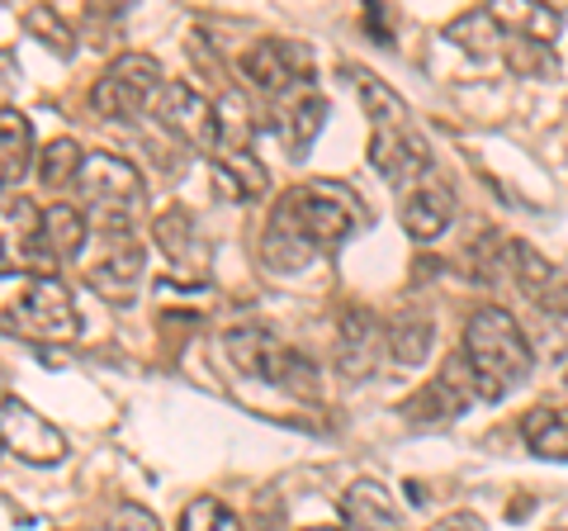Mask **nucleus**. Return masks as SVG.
<instances>
[{
    "instance_id": "f257e3e1",
    "label": "nucleus",
    "mask_w": 568,
    "mask_h": 531,
    "mask_svg": "<svg viewBox=\"0 0 568 531\" xmlns=\"http://www.w3.org/2000/svg\"><path fill=\"white\" fill-rule=\"evenodd\" d=\"M369 214L365 204L342 186V181H308L294 186L284 200L275 204L271 223L261 238V257L271 271H304L308 261H317L332 247H342L355 228Z\"/></svg>"
},
{
    "instance_id": "f03ea898",
    "label": "nucleus",
    "mask_w": 568,
    "mask_h": 531,
    "mask_svg": "<svg viewBox=\"0 0 568 531\" xmlns=\"http://www.w3.org/2000/svg\"><path fill=\"white\" fill-rule=\"evenodd\" d=\"M465 361L474 370L478 399H488V403L526 384L530 365H536L521 323L507 309H474V318L465 323Z\"/></svg>"
},
{
    "instance_id": "7ed1b4c3",
    "label": "nucleus",
    "mask_w": 568,
    "mask_h": 531,
    "mask_svg": "<svg viewBox=\"0 0 568 531\" xmlns=\"http://www.w3.org/2000/svg\"><path fill=\"white\" fill-rule=\"evenodd\" d=\"M223 347H227V357H233V365L242 370V375L275 384V389H284V394L317 399V365L298 347L280 342L271 328H261V323L233 328L223 338Z\"/></svg>"
},
{
    "instance_id": "20e7f679",
    "label": "nucleus",
    "mask_w": 568,
    "mask_h": 531,
    "mask_svg": "<svg viewBox=\"0 0 568 531\" xmlns=\"http://www.w3.org/2000/svg\"><path fill=\"white\" fill-rule=\"evenodd\" d=\"M77 194L104 238L133 233V219L142 214V176L129 162H119L110 152L85 157V167L77 176Z\"/></svg>"
},
{
    "instance_id": "39448f33",
    "label": "nucleus",
    "mask_w": 568,
    "mask_h": 531,
    "mask_svg": "<svg viewBox=\"0 0 568 531\" xmlns=\"http://www.w3.org/2000/svg\"><path fill=\"white\" fill-rule=\"evenodd\" d=\"M0 332L39 347H67L77 342L81 318L77 304H71V290L62 285L58 275H33L20 299H10L6 313H0Z\"/></svg>"
},
{
    "instance_id": "423d86ee",
    "label": "nucleus",
    "mask_w": 568,
    "mask_h": 531,
    "mask_svg": "<svg viewBox=\"0 0 568 531\" xmlns=\"http://www.w3.org/2000/svg\"><path fill=\"white\" fill-rule=\"evenodd\" d=\"M162 86H166L162 62L148 58V52H123V58H114L110 67H104L91 104H95L100 119H133V114L148 110V104H156Z\"/></svg>"
},
{
    "instance_id": "0eeeda50",
    "label": "nucleus",
    "mask_w": 568,
    "mask_h": 531,
    "mask_svg": "<svg viewBox=\"0 0 568 531\" xmlns=\"http://www.w3.org/2000/svg\"><path fill=\"white\" fill-rule=\"evenodd\" d=\"M246 81L256 86L265 100H284V96H308L313 81V58L304 43L294 39H261L242 62Z\"/></svg>"
},
{
    "instance_id": "6e6552de",
    "label": "nucleus",
    "mask_w": 568,
    "mask_h": 531,
    "mask_svg": "<svg viewBox=\"0 0 568 531\" xmlns=\"http://www.w3.org/2000/svg\"><path fill=\"white\" fill-rule=\"evenodd\" d=\"M152 114L171 138H181V143L200 148L209 157H213V148H219V110H213V100L200 96L194 86L166 81L162 96H156V104H152Z\"/></svg>"
},
{
    "instance_id": "1a4fd4ad",
    "label": "nucleus",
    "mask_w": 568,
    "mask_h": 531,
    "mask_svg": "<svg viewBox=\"0 0 568 531\" xmlns=\"http://www.w3.org/2000/svg\"><path fill=\"white\" fill-rule=\"evenodd\" d=\"M0 447L20 455L24 465H58L67 455V437L24 399H0Z\"/></svg>"
},
{
    "instance_id": "9d476101",
    "label": "nucleus",
    "mask_w": 568,
    "mask_h": 531,
    "mask_svg": "<svg viewBox=\"0 0 568 531\" xmlns=\"http://www.w3.org/2000/svg\"><path fill=\"white\" fill-rule=\"evenodd\" d=\"M85 238H91V223H85L77 204H48L39 214V233H33V252H29L33 275H52L62 261L81 257Z\"/></svg>"
},
{
    "instance_id": "9b49d317",
    "label": "nucleus",
    "mask_w": 568,
    "mask_h": 531,
    "mask_svg": "<svg viewBox=\"0 0 568 531\" xmlns=\"http://www.w3.org/2000/svg\"><path fill=\"white\" fill-rule=\"evenodd\" d=\"M398 219L417 242H432V238L446 233L450 219H455V190H450L446 176H436V167H432L426 176H417L413 186H403Z\"/></svg>"
},
{
    "instance_id": "f8f14e48",
    "label": "nucleus",
    "mask_w": 568,
    "mask_h": 531,
    "mask_svg": "<svg viewBox=\"0 0 568 531\" xmlns=\"http://www.w3.org/2000/svg\"><path fill=\"white\" fill-rule=\"evenodd\" d=\"M142 266H148V252H142V242L129 233V238H104V252L95 257V266L85 271L91 280V290L100 299H110V304H129L142 285Z\"/></svg>"
},
{
    "instance_id": "ddd939ff",
    "label": "nucleus",
    "mask_w": 568,
    "mask_h": 531,
    "mask_svg": "<svg viewBox=\"0 0 568 531\" xmlns=\"http://www.w3.org/2000/svg\"><path fill=\"white\" fill-rule=\"evenodd\" d=\"M511 280L526 290V299L536 304L540 313H555L568 318V275L559 271L555 261H545L536 247L526 242H511Z\"/></svg>"
},
{
    "instance_id": "4468645a",
    "label": "nucleus",
    "mask_w": 568,
    "mask_h": 531,
    "mask_svg": "<svg viewBox=\"0 0 568 531\" xmlns=\"http://www.w3.org/2000/svg\"><path fill=\"white\" fill-rule=\"evenodd\" d=\"M369 162H375L384 181H394L403 190L417 176L432 171V152H426V143L413 129H375L369 133Z\"/></svg>"
},
{
    "instance_id": "2eb2a0df",
    "label": "nucleus",
    "mask_w": 568,
    "mask_h": 531,
    "mask_svg": "<svg viewBox=\"0 0 568 531\" xmlns=\"http://www.w3.org/2000/svg\"><path fill=\"white\" fill-rule=\"evenodd\" d=\"M379 347H384V338H379L375 313L369 309H346L342 313V332H336V365H342V375H351V380L375 375Z\"/></svg>"
},
{
    "instance_id": "dca6fc26",
    "label": "nucleus",
    "mask_w": 568,
    "mask_h": 531,
    "mask_svg": "<svg viewBox=\"0 0 568 531\" xmlns=\"http://www.w3.org/2000/svg\"><path fill=\"white\" fill-rule=\"evenodd\" d=\"M342 518H346V531H403L394 499H388V489L379 480H355L342 499Z\"/></svg>"
},
{
    "instance_id": "f3484780",
    "label": "nucleus",
    "mask_w": 568,
    "mask_h": 531,
    "mask_svg": "<svg viewBox=\"0 0 568 531\" xmlns=\"http://www.w3.org/2000/svg\"><path fill=\"white\" fill-rule=\"evenodd\" d=\"M521 441L540 460H568V409H559V403L530 409L521 418Z\"/></svg>"
},
{
    "instance_id": "a211bd4d",
    "label": "nucleus",
    "mask_w": 568,
    "mask_h": 531,
    "mask_svg": "<svg viewBox=\"0 0 568 531\" xmlns=\"http://www.w3.org/2000/svg\"><path fill=\"white\" fill-rule=\"evenodd\" d=\"M33 162V129L20 110H0V186H20Z\"/></svg>"
},
{
    "instance_id": "6ab92c4d",
    "label": "nucleus",
    "mask_w": 568,
    "mask_h": 531,
    "mask_svg": "<svg viewBox=\"0 0 568 531\" xmlns=\"http://www.w3.org/2000/svg\"><path fill=\"white\" fill-rule=\"evenodd\" d=\"M156 247L166 252V261L175 266V271H194V266L204 261V242H200V233H194L185 209H171V214L156 219Z\"/></svg>"
},
{
    "instance_id": "aec40b11",
    "label": "nucleus",
    "mask_w": 568,
    "mask_h": 531,
    "mask_svg": "<svg viewBox=\"0 0 568 531\" xmlns=\"http://www.w3.org/2000/svg\"><path fill=\"white\" fill-rule=\"evenodd\" d=\"M323 123H327V100L323 96H298L284 104V119H280V138L290 143L294 157H304L313 148V138L323 133Z\"/></svg>"
},
{
    "instance_id": "412c9836",
    "label": "nucleus",
    "mask_w": 568,
    "mask_h": 531,
    "mask_svg": "<svg viewBox=\"0 0 568 531\" xmlns=\"http://www.w3.org/2000/svg\"><path fill=\"white\" fill-rule=\"evenodd\" d=\"M440 39L455 43V48H465V52H474V58H488V52H497V43H507V33H503V24H497L493 10H465L459 20L446 24Z\"/></svg>"
},
{
    "instance_id": "4be33fe9",
    "label": "nucleus",
    "mask_w": 568,
    "mask_h": 531,
    "mask_svg": "<svg viewBox=\"0 0 568 531\" xmlns=\"http://www.w3.org/2000/svg\"><path fill=\"white\" fill-rule=\"evenodd\" d=\"M503 33H517V39H530V43H555L559 29H564V14L549 10V6H517V10H493Z\"/></svg>"
},
{
    "instance_id": "5701e85b",
    "label": "nucleus",
    "mask_w": 568,
    "mask_h": 531,
    "mask_svg": "<svg viewBox=\"0 0 568 531\" xmlns=\"http://www.w3.org/2000/svg\"><path fill=\"white\" fill-rule=\"evenodd\" d=\"M81 167H85V157H81L77 138H52V143L39 152V181H43V190H67V186H77Z\"/></svg>"
},
{
    "instance_id": "b1692460",
    "label": "nucleus",
    "mask_w": 568,
    "mask_h": 531,
    "mask_svg": "<svg viewBox=\"0 0 568 531\" xmlns=\"http://www.w3.org/2000/svg\"><path fill=\"white\" fill-rule=\"evenodd\" d=\"M355 91H361L365 110H369V123H375V129H407V104L398 100V91H388V86L375 72L355 77Z\"/></svg>"
},
{
    "instance_id": "393cba45",
    "label": "nucleus",
    "mask_w": 568,
    "mask_h": 531,
    "mask_svg": "<svg viewBox=\"0 0 568 531\" xmlns=\"http://www.w3.org/2000/svg\"><path fill=\"white\" fill-rule=\"evenodd\" d=\"M432 342H436V332L426 318H398L394 332H388V357L398 365H417V361H426Z\"/></svg>"
},
{
    "instance_id": "a878e982",
    "label": "nucleus",
    "mask_w": 568,
    "mask_h": 531,
    "mask_svg": "<svg viewBox=\"0 0 568 531\" xmlns=\"http://www.w3.org/2000/svg\"><path fill=\"white\" fill-rule=\"evenodd\" d=\"M181 531H242V522L219 499H194L181 512Z\"/></svg>"
},
{
    "instance_id": "bb28decb",
    "label": "nucleus",
    "mask_w": 568,
    "mask_h": 531,
    "mask_svg": "<svg viewBox=\"0 0 568 531\" xmlns=\"http://www.w3.org/2000/svg\"><path fill=\"white\" fill-rule=\"evenodd\" d=\"M20 24H24L29 33H39V39H43L52 52H62V58H71V48H77V43H71V33H67V24H62L58 14L48 10V6H33V10H24V14H20Z\"/></svg>"
},
{
    "instance_id": "cd10ccee",
    "label": "nucleus",
    "mask_w": 568,
    "mask_h": 531,
    "mask_svg": "<svg viewBox=\"0 0 568 531\" xmlns=\"http://www.w3.org/2000/svg\"><path fill=\"white\" fill-rule=\"evenodd\" d=\"M507 62L517 67L521 77H545V72H555V52H549L545 43L517 39V33H507Z\"/></svg>"
},
{
    "instance_id": "c85d7f7f",
    "label": "nucleus",
    "mask_w": 568,
    "mask_h": 531,
    "mask_svg": "<svg viewBox=\"0 0 568 531\" xmlns=\"http://www.w3.org/2000/svg\"><path fill=\"white\" fill-rule=\"evenodd\" d=\"M100 531H162V522L152 518L142 503H119L110 518H104V527Z\"/></svg>"
},
{
    "instance_id": "c756f323",
    "label": "nucleus",
    "mask_w": 568,
    "mask_h": 531,
    "mask_svg": "<svg viewBox=\"0 0 568 531\" xmlns=\"http://www.w3.org/2000/svg\"><path fill=\"white\" fill-rule=\"evenodd\" d=\"M432 531H484V522H478V518H469V512H455V518L436 522Z\"/></svg>"
},
{
    "instance_id": "7c9ffc66",
    "label": "nucleus",
    "mask_w": 568,
    "mask_h": 531,
    "mask_svg": "<svg viewBox=\"0 0 568 531\" xmlns=\"http://www.w3.org/2000/svg\"><path fill=\"white\" fill-rule=\"evenodd\" d=\"M6 266H10V257H6V247H0V271H6Z\"/></svg>"
},
{
    "instance_id": "2f4dec72",
    "label": "nucleus",
    "mask_w": 568,
    "mask_h": 531,
    "mask_svg": "<svg viewBox=\"0 0 568 531\" xmlns=\"http://www.w3.org/2000/svg\"><path fill=\"white\" fill-rule=\"evenodd\" d=\"M304 531H336V527H304Z\"/></svg>"
},
{
    "instance_id": "473e14b6",
    "label": "nucleus",
    "mask_w": 568,
    "mask_h": 531,
    "mask_svg": "<svg viewBox=\"0 0 568 531\" xmlns=\"http://www.w3.org/2000/svg\"><path fill=\"white\" fill-rule=\"evenodd\" d=\"M0 380H6V370H0Z\"/></svg>"
}]
</instances>
